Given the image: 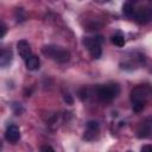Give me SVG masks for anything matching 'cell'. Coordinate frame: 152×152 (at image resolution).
Listing matches in <instances>:
<instances>
[{"instance_id":"6da1fadb","label":"cell","mask_w":152,"mask_h":152,"mask_svg":"<svg viewBox=\"0 0 152 152\" xmlns=\"http://www.w3.org/2000/svg\"><path fill=\"white\" fill-rule=\"evenodd\" d=\"M150 95V89L146 86H137L131 91V102H132V109L135 113H140L144 110L147 99Z\"/></svg>"},{"instance_id":"7a4b0ae2","label":"cell","mask_w":152,"mask_h":152,"mask_svg":"<svg viewBox=\"0 0 152 152\" xmlns=\"http://www.w3.org/2000/svg\"><path fill=\"white\" fill-rule=\"evenodd\" d=\"M42 53L45 57H48V58H50V59H52L57 63H66V62L70 61V57H71L70 52L66 49H63V48L57 46V45H45V46H43L42 48Z\"/></svg>"},{"instance_id":"3957f363","label":"cell","mask_w":152,"mask_h":152,"mask_svg":"<svg viewBox=\"0 0 152 152\" xmlns=\"http://www.w3.org/2000/svg\"><path fill=\"white\" fill-rule=\"evenodd\" d=\"M120 91V88L118 84L115 83H110V84H103V86H99L96 88V95L97 99L101 102H110L112 100H114Z\"/></svg>"},{"instance_id":"277c9868","label":"cell","mask_w":152,"mask_h":152,"mask_svg":"<svg viewBox=\"0 0 152 152\" xmlns=\"http://www.w3.org/2000/svg\"><path fill=\"white\" fill-rule=\"evenodd\" d=\"M103 43V38L101 36L97 37H87L83 39V45L87 48V50L89 51L90 56L95 59L100 58L102 55V49L101 45Z\"/></svg>"},{"instance_id":"5b68a950","label":"cell","mask_w":152,"mask_h":152,"mask_svg":"<svg viewBox=\"0 0 152 152\" xmlns=\"http://www.w3.org/2000/svg\"><path fill=\"white\" fill-rule=\"evenodd\" d=\"M133 18L138 24H147L152 19V11L150 7H140L134 11Z\"/></svg>"},{"instance_id":"8992f818","label":"cell","mask_w":152,"mask_h":152,"mask_svg":"<svg viewBox=\"0 0 152 152\" xmlns=\"http://www.w3.org/2000/svg\"><path fill=\"white\" fill-rule=\"evenodd\" d=\"M17 49H18V53L19 56L26 61L30 56H32V51H31V46L28 44V42H26L25 39H21L17 43Z\"/></svg>"},{"instance_id":"52a82bcc","label":"cell","mask_w":152,"mask_h":152,"mask_svg":"<svg viewBox=\"0 0 152 152\" xmlns=\"http://www.w3.org/2000/svg\"><path fill=\"white\" fill-rule=\"evenodd\" d=\"M100 132V126L96 121H89L87 124V128L84 132V138L87 140H93L99 135Z\"/></svg>"},{"instance_id":"ba28073f","label":"cell","mask_w":152,"mask_h":152,"mask_svg":"<svg viewBox=\"0 0 152 152\" xmlns=\"http://www.w3.org/2000/svg\"><path fill=\"white\" fill-rule=\"evenodd\" d=\"M5 138H6L7 141H10L12 144H15L20 139V131H19V128L15 125H10L6 128Z\"/></svg>"},{"instance_id":"9c48e42d","label":"cell","mask_w":152,"mask_h":152,"mask_svg":"<svg viewBox=\"0 0 152 152\" xmlns=\"http://www.w3.org/2000/svg\"><path fill=\"white\" fill-rule=\"evenodd\" d=\"M151 135V119L147 118L145 121H142L137 131V137L140 139H146Z\"/></svg>"},{"instance_id":"30bf717a","label":"cell","mask_w":152,"mask_h":152,"mask_svg":"<svg viewBox=\"0 0 152 152\" xmlns=\"http://www.w3.org/2000/svg\"><path fill=\"white\" fill-rule=\"evenodd\" d=\"M25 65L27 68V70H31V71H34V70H38L39 66H40V61H39V57L36 56V55H32L30 56L26 61H25Z\"/></svg>"},{"instance_id":"8fae6325","label":"cell","mask_w":152,"mask_h":152,"mask_svg":"<svg viewBox=\"0 0 152 152\" xmlns=\"http://www.w3.org/2000/svg\"><path fill=\"white\" fill-rule=\"evenodd\" d=\"M12 62L11 50H0V68H6Z\"/></svg>"},{"instance_id":"7c38bea8","label":"cell","mask_w":152,"mask_h":152,"mask_svg":"<svg viewBox=\"0 0 152 152\" xmlns=\"http://www.w3.org/2000/svg\"><path fill=\"white\" fill-rule=\"evenodd\" d=\"M134 5L131 2V1H126L124 5H122V13L127 17V18H133V14H134Z\"/></svg>"},{"instance_id":"4fadbf2b","label":"cell","mask_w":152,"mask_h":152,"mask_svg":"<svg viewBox=\"0 0 152 152\" xmlns=\"http://www.w3.org/2000/svg\"><path fill=\"white\" fill-rule=\"evenodd\" d=\"M112 43H113L114 45L119 46V48H122V46L125 45L126 40H125V37H124L122 34H120V33H116V34L112 36Z\"/></svg>"},{"instance_id":"5bb4252c","label":"cell","mask_w":152,"mask_h":152,"mask_svg":"<svg viewBox=\"0 0 152 152\" xmlns=\"http://www.w3.org/2000/svg\"><path fill=\"white\" fill-rule=\"evenodd\" d=\"M6 33H7V26H6V24L4 21L0 20V39L4 38Z\"/></svg>"},{"instance_id":"9a60e30c","label":"cell","mask_w":152,"mask_h":152,"mask_svg":"<svg viewBox=\"0 0 152 152\" xmlns=\"http://www.w3.org/2000/svg\"><path fill=\"white\" fill-rule=\"evenodd\" d=\"M40 152H55V150L49 145H43L40 147Z\"/></svg>"},{"instance_id":"2e32d148","label":"cell","mask_w":152,"mask_h":152,"mask_svg":"<svg viewBox=\"0 0 152 152\" xmlns=\"http://www.w3.org/2000/svg\"><path fill=\"white\" fill-rule=\"evenodd\" d=\"M141 152H152V146L151 145H144L141 147Z\"/></svg>"},{"instance_id":"e0dca14e","label":"cell","mask_w":152,"mask_h":152,"mask_svg":"<svg viewBox=\"0 0 152 152\" xmlns=\"http://www.w3.org/2000/svg\"><path fill=\"white\" fill-rule=\"evenodd\" d=\"M64 100H65V101H68L70 104H72V99H71V96H70L69 94H68V95L65 94V96H64Z\"/></svg>"},{"instance_id":"ac0fdd59","label":"cell","mask_w":152,"mask_h":152,"mask_svg":"<svg viewBox=\"0 0 152 152\" xmlns=\"http://www.w3.org/2000/svg\"><path fill=\"white\" fill-rule=\"evenodd\" d=\"M1 150H2V141L0 140V152H1Z\"/></svg>"}]
</instances>
